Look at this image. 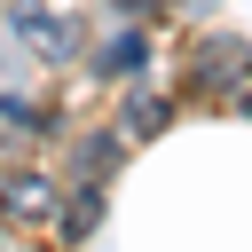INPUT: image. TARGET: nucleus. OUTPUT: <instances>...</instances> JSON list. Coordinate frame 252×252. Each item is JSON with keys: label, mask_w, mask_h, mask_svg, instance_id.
I'll return each mask as SVG.
<instances>
[{"label": "nucleus", "mask_w": 252, "mask_h": 252, "mask_svg": "<svg viewBox=\"0 0 252 252\" xmlns=\"http://www.w3.org/2000/svg\"><path fill=\"white\" fill-rule=\"evenodd\" d=\"M0 213L16 228H47V220H63V181L55 173H0Z\"/></svg>", "instance_id": "nucleus-1"}, {"label": "nucleus", "mask_w": 252, "mask_h": 252, "mask_svg": "<svg viewBox=\"0 0 252 252\" xmlns=\"http://www.w3.org/2000/svg\"><path fill=\"white\" fill-rule=\"evenodd\" d=\"M142 55H150V47H142V32H110V39H102V55H94V71H102V79H134V71H142Z\"/></svg>", "instance_id": "nucleus-5"}, {"label": "nucleus", "mask_w": 252, "mask_h": 252, "mask_svg": "<svg viewBox=\"0 0 252 252\" xmlns=\"http://www.w3.org/2000/svg\"><path fill=\"white\" fill-rule=\"evenodd\" d=\"M118 150H126L118 134H87V142L71 150V181H87V189H102V173L118 165Z\"/></svg>", "instance_id": "nucleus-4"}, {"label": "nucleus", "mask_w": 252, "mask_h": 252, "mask_svg": "<svg viewBox=\"0 0 252 252\" xmlns=\"http://www.w3.org/2000/svg\"><path fill=\"white\" fill-rule=\"evenodd\" d=\"M189 79H197L205 94H244V87H252V47H244V39H205Z\"/></svg>", "instance_id": "nucleus-2"}, {"label": "nucleus", "mask_w": 252, "mask_h": 252, "mask_svg": "<svg viewBox=\"0 0 252 252\" xmlns=\"http://www.w3.org/2000/svg\"><path fill=\"white\" fill-rule=\"evenodd\" d=\"M0 110H8V118H16L24 134H47V126H55V118H47L39 102H24V94H0Z\"/></svg>", "instance_id": "nucleus-7"}, {"label": "nucleus", "mask_w": 252, "mask_h": 252, "mask_svg": "<svg viewBox=\"0 0 252 252\" xmlns=\"http://www.w3.org/2000/svg\"><path fill=\"white\" fill-rule=\"evenodd\" d=\"M16 32L39 47V63H63L71 47H79V24H63V16H39L32 0H24V16H16Z\"/></svg>", "instance_id": "nucleus-3"}, {"label": "nucleus", "mask_w": 252, "mask_h": 252, "mask_svg": "<svg viewBox=\"0 0 252 252\" xmlns=\"http://www.w3.org/2000/svg\"><path fill=\"white\" fill-rule=\"evenodd\" d=\"M126 126H134L142 142H150V134H165V102H158V94H134V102H126Z\"/></svg>", "instance_id": "nucleus-6"}]
</instances>
